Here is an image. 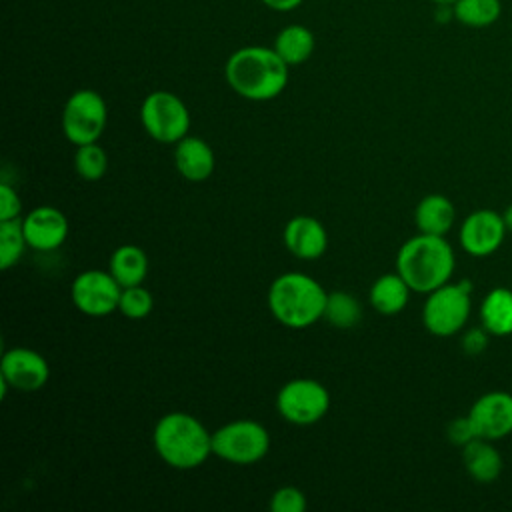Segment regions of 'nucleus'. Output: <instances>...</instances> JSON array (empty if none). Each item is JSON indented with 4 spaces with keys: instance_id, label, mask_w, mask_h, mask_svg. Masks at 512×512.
<instances>
[{
    "instance_id": "nucleus-1",
    "label": "nucleus",
    "mask_w": 512,
    "mask_h": 512,
    "mask_svg": "<svg viewBox=\"0 0 512 512\" xmlns=\"http://www.w3.org/2000/svg\"><path fill=\"white\" fill-rule=\"evenodd\" d=\"M288 64L268 46H242L234 50L224 64L228 86L242 98L266 102L288 86Z\"/></svg>"
},
{
    "instance_id": "nucleus-2",
    "label": "nucleus",
    "mask_w": 512,
    "mask_h": 512,
    "mask_svg": "<svg viewBox=\"0 0 512 512\" xmlns=\"http://www.w3.org/2000/svg\"><path fill=\"white\" fill-rule=\"evenodd\" d=\"M454 266V250L444 236L418 232L408 238L396 254V272L408 282L412 292L418 294H430L444 286Z\"/></svg>"
},
{
    "instance_id": "nucleus-3",
    "label": "nucleus",
    "mask_w": 512,
    "mask_h": 512,
    "mask_svg": "<svg viewBox=\"0 0 512 512\" xmlns=\"http://www.w3.org/2000/svg\"><path fill=\"white\" fill-rule=\"evenodd\" d=\"M152 446L170 468L192 470L212 454V432L188 412H168L152 430Z\"/></svg>"
},
{
    "instance_id": "nucleus-4",
    "label": "nucleus",
    "mask_w": 512,
    "mask_h": 512,
    "mask_svg": "<svg viewBox=\"0 0 512 512\" xmlns=\"http://www.w3.org/2000/svg\"><path fill=\"white\" fill-rule=\"evenodd\" d=\"M328 292L304 272H284L268 288V308L286 328L302 330L324 318Z\"/></svg>"
},
{
    "instance_id": "nucleus-5",
    "label": "nucleus",
    "mask_w": 512,
    "mask_h": 512,
    "mask_svg": "<svg viewBox=\"0 0 512 512\" xmlns=\"http://www.w3.org/2000/svg\"><path fill=\"white\" fill-rule=\"evenodd\" d=\"M268 450L270 434L256 420H232L212 432V454L230 464H256Z\"/></svg>"
},
{
    "instance_id": "nucleus-6",
    "label": "nucleus",
    "mask_w": 512,
    "mask_h": 512,
    "mask_svg": "<svg viewBox=\"0 0 512 512\" xmlns=\"http://www.w3.org/2000/svg\"><path fill=\"white\" fill-rule=\"evenodd\" d=\"M140 122L152 140L176 144L188 134L190 112L184 100L174 92L154 90L142 100Z\"/></svg>"
},
{
    "instance_id": "nucleus-7",
    "label": "nucleus",
    "mask_w": 512,
    "mask_h": 512,
    "mask_svg": "<svg viewBox=\"0 0 512 512\" xmlns=\"http://www.w3.org/2000/svg\"><path fill=\"white\" fill-rule=\"evenodd\" d=\"M470 284L458 282L432 290L422 308L424 328L440 338L460 332L470 316Z\"/></svg>"
},
{
    "instance_id": "nucleus-8",
    "label": "nucleus",
    "mask_w": 512,
    "mask_h": 512,
    "mask_svg": "<svg viewBox=\"0 0 512 512\" xmlns=\"http://www.w3.org/2000/svg\"><path fill=\"white\" fill-rule=\"evenodd\" d=\"M108 122V106L92 88L72 92L62 108V132L74 146L98 142Z\"/></svg>"
},
{
    "instance_id": "nucleus-9",
    "label": "nucleus",
    "mask_w": 512,
    "mask_h": 512,
    "mask_svg": "<svg viewBox=\"0 0 512 512\" xmlns=\"http://www.w3.org/2000/svg\"><path fill=\"white\" fill-rule=\"evenodd\" d=\"M328 408L330 392L314 378L288 380L276 394L278 414L294 426H310L320 422Z\"/></svg>"
},
{
    "instance_id": "nucleus-10",
    "label": "nucleus",
    "mask_w": 512,
    "mask_h": 512,
    "mask_svg": "<svg viewBox=\"0 0 512 512\" xmlns=\"http://www.w3.org/2000/svg\"><path fill=\"white\" fill-rule=\"evenodd\" d=\"M122 286L110 270H84L70 286L72 304L86 316H108L118 310Z\"/></svg>"
},
{
    "instance_id": "nucleus-11",
    "label": "nucleus",
    "mask_w": 512,
    "mask_h": 512,
    "mask_svg": "<svg viewBox=\"0 0 512 512\" xmlns=\"http://www.w3.org/2000/svg\"><path fill=\"white\" fill-rule=\"evenodd\" d=\"M48 378L50 366L40 352L26 346H14L4 350L0 360L2 394H6L8 386L22 392L40 390L48 382Z\"/></svg>"
},
{
    "instance_id": "nucleus-12",
    "label": "nucleus",
    "mask_w": 512,
    "mask_h": 512,
    "mask_svg": "<svg viewBox=\"0 0 512 512\" xmlns=\"http://www.w3.org/2000/svg\"><path fill=\"white\" fill-rule=\"evenodd\" d=\"M506 232L504 216L482 208L464 218L460 226V246L472 256H490L502 246Z\"/></svg>"
},
{
    "instance_id": "nucleus-13",
    "label": "nucleus",
    "mask_w": 512,
    "mask_h": 512,
    "mask_svg": "<svg viewBox=\"0 0 512 512\" xmlns=\"http://www.w3.org/2000/svg\"><path fill=\"white\" fill-rule=\"evenodd\" d=\"M468 418L478 438L500 440L512 432V394L486 392L470 408Z\"/></svg>"
},
{
    "instance_id": "nucleus-14",
    "label": "nucleus",
    "mask_w": 512,
    "mask_h": 512,
    "mask_svg": "<svg viewBox=\"0 0 512 512\" xmlns=\"http://www.w3.org/2000/svg\"><path fill=\"white\" fill-rule=\"evenodd\" d=\"M28 248L52 252L68 238V218L54 206H36L22 218Z\"/></svg>"
},
{
    "instance_id": "nucleus-15",
    "label": "nucleus",
    "mask_w": 512,
    "mask_h": 512,
    "mask_svg": "<svg viewBox=\"0 0 512 512\" xmlns=\"http://www.w3.org/2000/svg\"><path fill=\"white\" fill-rule=\"evenodd\" d=\"M282 242L292 256L300 260H316L328 248V232L318 218L300 214L286 222Z\"/></svg>"
},
{
    "instance_id": "nucleus-16",
    "label": "nucleus",
    "mask_w": 512,
    "mask_h": 512,
    "mask_svg": "<svg viewBox=\"0 0 512 512\" xmlns=\"http://www.w3.org/2000/svg\"><path fill=\"white\" fill-rule=\"evenodd\" d=\"M174 166L184 180L204 182L212 176L216 158L204 138L186 134L174 144Z\"/></svg>"
},
{
    "instance_id": "nucleus-17",
    "label": "nucleus",
    "mask_w": 512,
    "mask_h": 512,
    "mask_svg": "<svg viewBox=\"0 0 512 512\" xmlns=\"http://www.w3.org/2000/svg\"><path fill=\"white\" fill-rule=\"evenodd\" d=\"M462 462L470 478L480 484L494 482L504 466L500 452L486 438H474L462 446Z\"/></svg>"
},
{
    "instance_id": "nucleus-18",
    "label": "nucleus",
    "mask_w": 512,
    "mask_h": 512,
    "mask_svg": "<svg viewBox=\"0 0 512 512\" xmlns=\"http://www.w3.org/2000/svg\"><path fill=\"white\" fill-rule=\"evenodd\" d=\"M454 220H456V208L452 200L442 194L424 196L414 210V222L418 232L422 234L446 236L452 230Z\"/></svg>"
},
{
    "instance_id": "nucleus-19",
    "label": "nucleus",
    "mask_w": 512,
    "mask_h": 512,
    "mask_svg": "<svg viewBox=\"0 0 512 512\" xmlns=\"http://www.w3.org/2000/svg\"><path fill=\"white\" fill-rule=\"evenodd\" d=\"M410 292L412 288L408 286V282L398 272H390L374 280V284L370 286L368 300L378 314L392 316L406 308L410 300Z\"/></svg>"
},
{
    "instance_id": "nucleus-20",
    "label": "nucleus",
    "mask_w": 512,
    "mask_h": 512,
    "mask_svg": "<svg viewBox=\"0 0 512 512\" xmlns=\"http://www.w3.org/2000/svg\"><path fill=\"white\" fill-rule=\"evenodd\" d=\"M108 270L122 288L138 286L148 274V256L136 244H122L110 254Z\"/></svg>"
},
{
    "instance_id": "nucleus-21",
    "label": "nucleus",
    "mask_w": 512,
    "mask_h": 512,
    "mask_svg": "<svg viewBox=\"0 0 512 512\" xmlns=\"http://www.w3.org/2000/svg\"><path fill=\"white\" fill-rule=\"evenodd\" d=\"M316 40L310 28L304 24H288L274 38V50L288 66H298L306 62L314 52Z\"/></svg>"
},
{
    "instance_id": "nucleus-22",
    "label": "nucleus",
    "mask_w": 512,
    "mask_h": 512,
    "mask_svg": "<svg viewBox=\"0 0 512 512\" xmlns=\"http://www.w3.org/2000/svg\"><path fill=\"white\" fill-rule=\"evenodd\" d=\"M480 320L494 336L512 334V290L502 286L490 290L480 304Z\"/></svg>"
},
{
    "instance_id": "nucleus-23",
    "label": "nucleus",
    "mask_w": 512,
    "mask_h": 512,
    "mask_svg": "<svg viewBox=\"0 0 512 512\" xmlns=\"http://www.w3.org/2000/svg\"><path fill=\"white\" fill-rule=\"evenodd\" d=\"M502 14L500 0H456L452 16L468 28H488Z\"/></svg>"
},
{
    "instance_id": "nucleus-24",
    "label": "nucleus",
    "mask_w": 512,
    "mask_h": 512,
    "mask_svg": "<svg viewBox=\"0 0 512 512\" xmlns=\"http://www.w3.org/2000/svg\"><path fill=\"white\" fill-rule=\"evenodd\" d=\"M324 320L334 328H354L362 320V304L356 296L344 290L328 292Z\"/></svg>"
},
{
    "instance_id": "nucleus-25",
    "label": "nucleus",
    "mask_w": 512,
    "mask_h": 512,
    "mask_svg": "<svg viewBox=\"0 0 512 512\" xmlns=\"http://www.w3.org/2000/svg\"><path fill=\"white\" fill-rule=\"evenodd\" d=\"M28 248L22 218L0 220V268H12Z\"/></svg>"
},
{
    "instance_id": "nucleus-26",
    "label": "nucleus",
    "mask_w": 512,
    "mask_h": 512,
    "mask_svg": "<svg viewBox=\"0 0 512 512\" xmlns=\"http://www.w3.org/2000/svg\"><path fill=\"white\" fill-rule=\"evenodd\" d=\"M74 170L82 180H88V182L100 180L108 170L106 150L98 142L76 146Z\"/></svg>"
},
{
    "instance_id": "nucleus-27",
    "label": "nucleus",
    "mask_w": 512,
    "mask_h": 512,
    "mask_svg": "<svg viewBox=\"0 0 512 512\" xmlns=\"http://www.w3.org/2000/svg\"><path fill=\"white\" fill-rule=\"evenodd\" d=\"M152 308H154V298L142 284L122 288L120 302H118V310L122 316L130 320H142L152 312Z\"/></svg>"
},
{
    "instance_id": "nucleus-28",
    "label": "nucleus",
    "mask_w": 512,
    "mask_h": 512,
    "mask_svg": "<svg viewBox=\"0 0 512 512\" xmlns=\"http://www.w3.org/2000/svg\"><path fill=\"white\" fill-rule=\"evenodd\" d=\"M270 510L272 512H304L308 502L306 494L296 486H282L270 496Z\"/></svg>"
},
{
    "instance_id": "nucleus-29",
    "label": "nucleus",
    "mask_w": 512,
    "mask_h": 512,
    "mask_svg": "<svg viewBox=\"0 0 512 512\" xmlns=\"http://www.w3.org/2000/svg\"><path fill=\"white\" fill-rule=\"evenodd\" d=\"M20 212H22V200L18 192L8 182H2L0 184V220L20 218Z\"/></svg>"
},
{
    "instance_id": "nucleus-30",
    "label": "nucleus",
    "mask_w": 512,
    "mask_h": 512,
    "mask_svg": "<svg viewBox=\"0 0 512 512\" xmlns=\"http://www.w3.org/2000/svg\"><path fill=\"white\" fill-rule=\"evenodd\" d=\"M446 436H448V440H450L452 444H456V446H466L470 440L478 438L476 432H474V428H472V422H470L468 414H466L464 418L452 420V422L448 424Z\"/></svg>"
},
{
    "instance_id": "nucleus-31",
    "label": "nucleus",
    "mask_w": 512,
    "mask_h": 512,
    "mask_svg": "<svg viewBox=\"0 0 512 512\" xmlns=\"http://www.w3.org/2000/svg\"><path fill=\"white\" fill-rule=\"evenodd\" d=\"M488 330L482 326V328H472V330H468L466 334H464V338H462V348H464V352L466 354H472V356H476V354H480V352H484V348L488 346Z\"/></svg>"
},
{
    "instance_id": "nucleus-32",
    "label": "nucleus",
    "mask_w": 512,
    "mask_h": 512,
    "mask_svg": "<svg viewBox=\"0 0 512 512\" xmlns=\"http://www.w3.org/2000/svg\"><path fill=\"white\" fill-rule=\"evenodd\" d=\"M302 2L304 0H262V4L274 12H290V10L298 8Z\"/></svg>"
},
{
    "instance_id": "nucleus-33",
    "label": "nucleus",
    "mask_w": 512,
    "mask_h": 512,
    "mask_svg": "<svg viewBox=\"0 0 512 512\" xmlns=\"http://www.w3.org/2000/svg\"><path fill=\"white\" fill-rule=\"evenodd\" d=\"M502 216H504V222H506V228H508V230H510V232H512V204H510V206H508V208H506V210H504V214H502Z\"/></svg>"
},
{
    "instance_id": "nucleus-34",
    "label": "nucleus",
    "mask_w": 512,
    "mask_h": 512,
    "mask_svg": "<svg viewBox=\"0 0 512 512\" xmlns=\"http://www.w3.org/2000/svg\"><path fill=\"white\" fill-rule=\"evenodd\" d=\"M432 2L438 6H452L456 0H432Z\"/></svg>"
}]
</instances>
